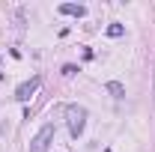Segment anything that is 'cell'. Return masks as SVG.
Wrapping results in <instances>:
<instances>
[{
    "label": "cell",
    "instance_id": "1",
    "mask_svg": "<svg viewBox=\"0 0 155 152\" xmlns=\"http://www.w3.org/2000/svg\"><path fill=\"white\" fill-rule=\"evenodd\" d=\"M66 119H69V134H72V137H81V134H84V125H87V107L69 104V107H66Z\"/></svg>",
    "mask_w": 155,
    "mask_h": 152
},
{
    "label": "cell",
    "instance_id": "2",
    "mask_svg": "<svg viewBox=\"0 0 155 152\" xmlns=\"http://www.w3.org/2000/svg\"><path fill=\"white\" fill-rule=\"evenodd\" d=\"M51 143H54V125L48 122V125H42L36 131V137L30 140V152H48Z\"/></svg>",
    "mask_w": 155,
    "mask_h": 152
},
{
    "label": "cell",
    "instance_id": "3",
    "mask_svg": "<svg viewBox=\"0 0 155 152\" xmlns=\"http://www.w3.org/2000/svg\"><path fill=\"white\" fill-rule=\"evenodd\" d=\"M39 84H42V78H39V75L30 78V81H24L18 90H15V101H30V98H33V93L39 90Z\"/></svg>",
    "mask_w": 155,
    "mask_h": 152
},
{
    "label": "cell",
    "instance_id": "4",
    "mask_svg": "<svg viewBox=\"0 0 155 152\" xmlns=\"http://www.w3.org/2000/svg\"><path fill=\"white\" fill-rule=\"evenodd\" d=\"M60 12H63V15L84 18V15H87V6H81V3H60Z\"/></svg>",
    "mask_w": 155,
    "mask_h": 152
},
{
    "label": "cell",
    "instance_id": "5",
    "mask_svg": "<svg viewBox=\"0 0 155 152\" xmlns=\"http://www.w3.org/2000/svg\"><path fill=\"white\" fill-rule=\"evenodd\" d=\"M104 90L114 95V98H125V87H122L119 81H107V84H104Z\"/></svg>",
    "mask_w": 155,
    "mask_h": 152
},
{
    "label": "cell",
    "instance_id": "6",
    "mask_svg": "<svg viewBox=\"0 0 155 152\" xmlns=\"http://www.w3.org/2000/svg\"><path fill=\"white\" fill-rule=\"evenodd\" d=\"M122 33H125V27H122V24H110V27H107V36H110V39H119Z\"/></svg>",
    "mask_w": 155,
    "mask_h": 152
},
{
    "label": "cell",
    "instance_id": "7",
    "mask_svg": "<svg viewBox=\"0 0 155 152\" xmlns=\"http://www.w3.org/2000/svg\"><path fill=\"white\" fill-rule=\"evenodd\" d=\"M104 152H110V149H104Z\"/></svg>",
    "mask_w": 155,
    "mask_h": 152
}]
</instances>
